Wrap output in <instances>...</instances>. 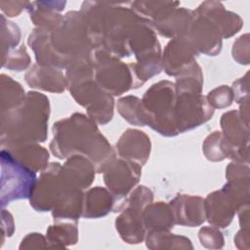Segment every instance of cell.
Returning <instances> with one entry per match:
<instances>
[{"mask_svg": "<svg viewBox=\"0 0 250 250\" xmlns=\"http://www.w3.org/2000/svg\"><path fill=\"white\" fill-rule=\"evenodd\" d=\"M175 225L198 227L206 220L204 199L189 194H177L170 202Z\"/></svg>", "mask_w": 250, "mask_h": 250, "instance_id": "obj_17", "label": "cell"}, {"mask_svg": "<svg viewBox=\"0 0 250 250\" xmlns=\"http://www.w3.org/2000/svg\"><path fill=\"white\" fill-rule=\"evenodd\" d=\"M49 247L47 238L41 233L32 232L28 233L20 245V249H34V248H47Z\"/></svg>", "mask_w": 250, "mask_h": 250, "instance_id": "obj_43", "label": "cell"}, {"mask_svg": "<svg viewBox=\"0 0 250 250\" xmlns=\"http://www.w3.org/2000/svg\"><path fill=\"white\" fill-rule=\"evenodd\" d=\"M198 238L202 246L209 249H220L224 246V237L217 227H202L198 231Z\"/></svg>", "mask_w": 250, "mask_h": 250, "instance_id": "obj_39", "label": "cell"}, {"mask_svg": "<svg viewBox=\"0 0 250 250\" xmlns=\"http://www.w3.org/2000/svg\"><path fill=\"white\" fill-rule=\"evenodd\" d=\"M152 200L153 192L146 186H139L129 193L115 220V229L122 240L129 244L143 242L146 235L143 211Z\"/></svg>", "mask_w": 250, "mask_h": 250, "instance_id": "obj_9", "label": "cell"}, {"mask_svg": "<svg viewBox=\"0 0 250 250\" xmlns=\"http://www.w3.org/2000/svg\"><path fill=\"white\" fill-rule=\"evenodd\" d=\"M65 4V1H33L28 3L26 10L37 28L52 32L63 21L60 12L64 9Z\"/></svg>", "mask_w": 250, "mask_h": 250, "instance_id": "obj_21", "label": "cell"}, {"mask_svg": "<svg viewBox=\"0 0 250 250\" xmlns=\"http://www.w3.org/2000/svg\"><path fill=\"white\" fill-rule=\"evenodd\" d=\"M249 180L228 181L204 199L206 220L214 227L227 228L238 208L249 203Z\"/></svg>", "mask_w": 250, "mask_h": 250, "instance_id": "obj_6", "label": "cell"}, {"mask_svg": "<svg viewBox=\"0 0 250 250\" xmlns=\"http://www.w3.org/2000/svg\"><path fill=\"white\" fill-rule=\"evenodd\" d=\"M194 10L177 7L170 11L163 19L152 22V25L160 35L168 38L186 36L194 18Z\"/></svg>", "mask_w": 250, "mask_h": 250, "instance_id": "obj_23", "label": "cell"}, {"mask_svg": "<svg viewBox=\"0 0 250 250\" xmlns=\"http://www.w3.org/2000/svg\"><path fill=\"white\" fill-rule=\"evenodd\" d=\"M50 33L51 32L35 27L28 36L27 43L35 55L36 63L42 66H51L58 69L65 68L62 62L52 49Z\"/></svg>", "mask_w": 250, "mask_h": 250, "instance_id": "obj_25", "label": "cell"}, {"mask_svg": "<svg viewBox=\"0 0 250 250\" xmlns=\"http://www.w3.org/2000/svg\"><path fill=\"white\" fill-rule=\"evenodd\" d=\"M151 143L149 137L138 129H127L116 143V154L119 158L145 165L149 158Z\"/></svg>", "mask_w": 250, "mask_h": 250, "instance_id": "obj_19", "label": "cell"}, {"mask_svg": "<svg viewBox=\"0 0 250 250\" xmlns=\"http://www.w3.org/2000/svg\"><path fill=\"white\" fill-rule=\"evenodd\" d=\"M213 114L214 108L202 94L177 93L175 119L179 134L199 127L210 120Z\"/></svg>", "mask_w": 250, "mask_h": 250, "instance_id": "obj_13", "label": "cell"}, {"mask_svg": "<svg viewBox=\"0 0 250 250\" xmlns=\"http://www.w3.org/2000/svg\"><path fill=\"white\" fill-rule=\"evenodd\" d=\"M24 80L31 88L52 93H62L67 88L65 75L61 69L37 63L29 67Z\"/></svg>", "mask_w": 250, "mask_h": 250, "instance_id": "obj_22", "label": "cell"}, {"mask_svg": "<svg viewBox=\"0 0 250 250\" xmlns=\"http://www.w3.org/2000/svg\"><path fill=\"white\" fill-rule=\"evenodd\" d=\"M50 43L65 68L78 61L94 62L95 49L80 11H70L63 16L61 25L50 33Z\"/></svg>", "mask_w": 250, "mask_h": 250, "instance_id": "obj_4", "label": "cell"}, {"mask_svg": "<svg viewBox=\"0 0 250 250\" xmlns=\"http://www.w3.org/2000/svg\"><path fill=\"white\" fill-rule=\"evenodd\" d=\"M176 100L177 93L173 82L161 80L152 84L141 100L146 126L164 137L177 136L179 132L175 119Z\"/></svg>", "mask_w": 250, "mask_h": 250, "instance_id": "obj_5", "label": "cell"}, {"mask_svg": "<svg viewBox=\"0 0 250 250\" xmlns=\"http://www.w3.org/2000/svg\"><path fill=\"white\" fill-rule=\"evenodd\" d=\"M116 205L113 194L102 187L88 188L83 194V207L81 217L86 219H97L114 212Z\"/></svg>", "mask_w": 250, "mask_h": 250, "instance_id": "obj_24", "label": "cell"}, {"mask_svg": "<svg viewBox=\"0 0 250 250\" xmlns=\"http://www.w3.org/2000/svg\"><path fill=\"white\" fill-rule=\"evenodd\" d=\"M220 123L227 145L228 158L248 164L249 124L241 118L238 110L225 112L221 117Z\"/></svg>", "mask_w": 250, "mask_h": 250, "instance_id": "obj_14", "label": "cell"}, {"mask_svg": "<svg viewBox=\"0 0 250 250\" xmlns=\"http://www.w3.org/2000/svg\"><path fill=\"white\" fill-rule=\"evenodd\" d=\"M28 3V1H1L0 9L8 18H14L27 9Z\"/></svg>", "mask_w": 250, "mask_h": 250, "instance_id": "obj_44", "label": "cell"}, {"mask_svg": "<svg viewBox=\"0 0 250 250\" xmlns=\"http://www.w3.org/2000/svg\"><path fill=\"white\" fill-rule=\"evenodd\" d=\"M6 149L34 172H42L49 165L48 150L37 143L14 146Z\"/></svg>", "mask_w": 250, "mask_h": 250, "instance_id": "obj_27", "label": "cell"}, {"mask_svg": "<svg viewBox=\"0 0 250 250\" xmlns=\"http://www.w3.org/2000/svg\"><path fill=\"white\" fill-rule=\"evenodd\" d=\"M1 191L0 203L4 208L18 199L31 196L36 184V172L19 161L6 148L1 149Z\"/></svg>", "mask_w": 250, "mask_h": 250, "instance_id": "obj_8", "label": "cell"}, {"mask_svg": "<svg viewBox=\"0 0 250 250\" xmlns=\"http://www.w3.org/2000/svg\"><path fill=\"white\" fill-rule=\"evenodd\" d=\"M61 164L52 162L44 169L36 181L31 196L30 206L38 212L52 211L62 196L72 188H67L60 176Z\"/></svg>", "mask_w": 250, "mask_h": 250, "instance_id": "obj_12", "label": "cell"}, {"mask_svg": "<svg viewBox=\"0 0 250 250\" xmlns=\"http://www.w3.org/2000/svg\"><path fill=\"white\" fill-rule=\"evenodd\" d=\"M130 7L140 16L155 22L163 19L170 11L180 6V2L171 1H134Z\"/></svg>", "mask_w": 250, "mask_h": 250, "instance_id": "obj_32", "label": "cell"}, {"mask_svg": "<svg viewBox=\"0 0 250 250\" xmlns=\"http://www.w3.org/2000/svg\"><path fill=\"white\" fill-rule=\"evenodd\" d=\"M232 58L240 64L249 63V34H243L238 37L232 45Z\"/></svg>", "mask_w": 250, "mask_h": 250, "instance_id": "obj_40", "label": "cell"}, {"mask_svg": "<svg viewBox=\"0 0 250 250\" xmlns=\"http://www.w3.org/2000/svg\"><path fill=\"white\" fill-rule=\"evenodd\" d=\"M46 238L49 247L64 248L73 245L78 240L77 223L69 221L55 222L47 229Z\"/></svg>", "mask_w": 250, "mask_h": 250, "instance_id": "obj_29", "label": "cell"}, {"mask_svg": "<svg viewBox=\"0 0 250 250\" xmlns=\"http://www.w3.org/2000/svg\"><path fill=\"white\" fill-rule=\"evenodd\" d=\"M202 150L205 157L210 161H222L228 158L226 142L222 132L215 131L203 142Z\"/></svg>", "mask_w": 250, "mask_h": 250, "instance_id": "obj_35", "label": "cell"}, {"mask_svg": "<svg viewBox=\"0 0 250 250\" xmlns=\"http://www.w3.org/2000/svg\"><path fill=\"white\" fill-rule=\"evenodd\" d=\"M226 178L228 181L249 179V166L246 163L232 161L226 168Z\"/></svg>", "mask_w": 250, "mask_h": 250, "instance_id": "obj_41", "label": "cell"}, {"mask_svg": "<svg viewBox=\"0 0 250 250\" xmlns=\"http://www.w3.org/2000/svg\"><path fill=\"white\" fill-rule=\"evenodd\" d=\"M94 78L112 97L138 88L131 63L123 62L104 50L94 52Z\"/></svg>", "mask_w": 250, "mask_h": 250, "instance_id": "obj_7", "label": "cell"}, {"mask_svg": "<svg viewBox=\"0 0 250 250\" xmlns=\"http://www.w3.org/2000/svg\"><path fill=\"white\" fill-rule=\"evenodd\" d=\"M83 194V190L80 189H71L67 191L52 210L54 221H69L77 223L82 215Z\"/></svg>", "mask_w": 250, "mask_h": 250, "instance_id": "obj_28", "label": "cell"}, {"mask_svg": "<svg viewBox=\"0 0 250 250\" xmlns=\"http://www.w3.org/2000/svg\"><path fill=\"white\" fill-rule=\"evenodd\" d=\"M206 100L210 106L215 109L229 106L232 104L234 97L230 87L222 85L210 91L206 96Z\"/></svg>", "mask_w": 250, "mask_h": 250, "instance_id": "obj_38", "label": "cell"}, {"mask_svg": "<svg viewBox=\"0 0 250 250\" xmlns=\"http://www.w3.org/2000/svg\"><path fill=\"white\" fill-rule=\"evenodd\" d=\"M198 55L187 36L173 38L168 42L161 56L162 69L168 75L176 77L195 62Z\"/></svg>", "mask_w": 250, "mask_h": 250, "instance_id": "obj_16", "label": "cell"}, {"mask_svg": "<svg viewBox=\"0 0 250 250\" xmlns=\"http://www.w3.org/2000/svg\"><path fill=\"white\" fill-rule=\"evenodd\" d=\"M198 15L210 19L219 28L222 38H229L243 26V21L236 13L226 10L219 1H204L195 10Z\"/></svg>", "mask_w": 250, "mask_h": 250, "instance_id": "obj_20", "label": "cell"}, {"mask_svg": "<svg viewBox=\"0 0 250 250\" xmlns=\"http://www.w3.org/2000/svg\"><path fill=\"white\" fill-rule=\"evenodd\" d=\"M52 131L49 146L60 159L83 155L92 161L97 173H103L116 158V150L100 132L97 123L83 113L75 112L57 121Z\"/></svg>", "mask_w": 250, "mask_h": 250, "instance_id": "obj_2", "label": "cell"}, {"mask_svg": "<svg viewBox=\"0 0 250 250\" xmlns=\"http://www.w3.org/2000/svg\"><path fill=\"white\" fill-rule=\"evenodd\" d=\"M195 15L187 37L191 42L198 54L202 53L207 56H216L222 49V35L218 26L208 18Z\"/></svg>", "mask_w": 250, "mask_h": 250, "instance_id": "obj_15", "label": "cell"}, {"mask_svg": "<svg viewBox=\"0 0 250 250\" xmlns=\"http://www.w3.org/2000/svg\"><path fill=\"white\" fill-rule=\"evenodd\" d=\"M26 94L21 85L12 77L1 74L0 76V110L1 113L9 111L20 105Z\"/></svg>", "mask_w": 250, "mask_h": 250, "instance_id": "obj_31", "label": "cell"}, {"mask_svg": "<svg viewBox=\"0 0 250 250\" xmlns=\"http://www.w3.org/2000/svg\"><path fill=\"white\" fill-rule=\"evenodd\" d=\"M146 244L149 249H192L191 241L182 235L173 234L170 230L148 231Z\"/></svg>", "mask_w": 250, "mask_h": 250, "instance_id": "obj_30", "label": "cell"}, {"mask_svg": "<svg viewBox=\"0 0 250 250\" xmlns=\"http://www.w3.org/2000/svg\"><path fill=\"white\" fill-rule=\"evenodd\" d=\"M146 233L153 230H171L175 220L169 203L158 201L149 203L143 211Z\"/></svg>", "mask_w": 250, "mask_h": 250, "instance_id": "obj_26", "label": "cell"}, {"mask_svg": "<svg viewBox=\"0 0 250 250\" xmlns=\"http://www.w3.org/2000/svg\"><path fill=\"white\" fill-rule=\"evenodd\" d=\"M80 12L95 50H104L117 58L132 55L133 37L146 18L120 3L85 1Z\"/></svg>", "mask_w": 250, "mask_h": 250, "instance_id": "obj_1", "label": "cell"}, {"mask_svg": "<svg viewBox=\"0 0 250 250\" xmlns=\"http://www.w3.org/2000/svg\"><path fill=\"white\" fill-rule=\"evenodd\" d=\"M103 173L104 185L116 201L114 212H120L125 199L141 179L142 166L133 161L115 158Z\"/></svg>", "mask_w": 250, "mask_h": 250, "instance_id": "obj_11", "label": "cell"}, {"mask_svg": "<svg viewBox=\"0 0 250 250\" xmlns=\"http://www.w3.org/2000/svg\"><path fill=\"white\" fill-rule=\"evenodd\" d=\"M249 229H240V230L234 236V242L237 248L239 249H248L249 248Z\"/></svg>", "mask_w": 250, "mask_h": 250, "instance_id": "obj_46", "label": "cell"}, {"mask_svg": "<svg viewBox=\"0 0 250 250\" xmlns=\"http://www.w3.org/2000/svg\"><path fill=\"white\" fill-rule=\"evenodd\" d=\"M249 81H248V72L241 78L237 79L232 83V93L234 100L237 104H241L243 101L249 98Z\"/></svg>", "mask_w": 250, "mask_h": 250, "instance_id": "obj_42", "label": "cell"}, {"mask_svg": "<svg viewBox=\"0 0 250 250\" xmlns=\"http://www.w3.org/2000/svg\"><path fill=\"white\" fill-rule=\"evenodd\" d=\"M239 216V224L242 229H249V203L240 206L237 210Z\"/></svg>", "mask_w": 250, "mask_h": 250, "instance_id": "obj_47", "label": "cell"}, {"mask_svg": "<svg viewBox=\"0 0 250 250\" xmlns=\"http://www.w3.org/2000/svg\"><path fill=\"white\" fill-rule=\"evenodd\" d=\"M30 64V57L26 52L25 46L22 44L19 48L10 51L2 58V66L14 71H22Z\"/></svg>", "mask_w": 250, "mask_h": 250, "instance_id": "obj_37", "label": "cell"}, {"mask_svg": "<svg viewBox=\"0 0 250 250\" xmlns=\"http://www.w3.org/2000/svg\"><path fill=\"white\" fill-rule=\"evenodd\" d=\"M1 216H2V232H3L2 241H4L5 235L11 236L13 234L15 229V225H14V219L12 214L9 211L5 210L4 208H2Z\"/></svg>", "mask_w": 250, "mask_h": 250, "instance_id": "obj_45", "label": "cell"}, {"mask_svg": "<svg viewBox=\"0 0 250 250\" xmlns=\"http://www.w3.org/2000/svg\"><path fill=\"white\" fill-rule=\"evenodd\" d=\"M49 116L50 102L47 96L36 91L27 92L20 105L1 113L2 148L45 142Z\"/></svg>", "mask_w": 250, "mask_h": 250, "instance_id": "obj_3", "label": "cell"}, {"mask_svg": "<svg viewBox=\"0 0 250 250\" xmlns=\"http://www.w3.org/2000/svg\"><path fill=\"white\" fill-rule=\"evenodd\" d=\"M174 84L177 93L201 94L203 74L199 64L195 62L188 68L177 75Z\"/></svg>", "mask_w": 250, "mask_h": 250, "instance_id": "obj_33", "label": "cell"}, {"mask_svg": "<svg viewBox=\"0 0 250 250\" xmlns=\"http://www.w3.org/2000/svg\"><path fill=\"white\" fill-rule=\"evenodd\" d=\"M116 106L119 114L127 122L136 126H146L143 118L141 99L132 95L125 96L117 101Z\"/></svg>", "mask_w": 250, "mask_h": 250, "instance_id": "obj_34", "label": "cell"}, {"mask_svg": "<svg viewBox=\"0 0 250 250\" xmlns=\"http://www.w3.org/2000/svg\"><path fill=\"white\" fill-rule=\"evenodd\" d=\"M77 104L87 109L88 116L99 125H105L113 117V97L104 92L94 77H86L67 85Z\"/></svg>", "mask_w": 250, "mask_h": 250, "instance_id": "obj_10", "label": "cell"}, {"mask_svg": "<svg viewBox=\"0 0 250 250\" xmlns=\"http://www.w3.org/2000/svg\"><path fill=\"white\" fill-rule=\"evenodd\" d=\"M1 23V50L2 58L10 51L16 49L21 41V29L13 21L7 20L4 15L0 16Z\"/></svg>", "mask_w": 250, "mask_h": 250, "instance_id": "obj_36", "label": "cell"}, {"mask_svg": "<svg viewBox=\"0 0 250 250\" xmlns=\"http://www.w3.org/2000/svg\"><path fill=\"white\" fill-rule=\"evenodd\" d=\"M97 173L92 161L83 155H72L61 166L60 176L64 185L72 189H87Z\"/></svg>", "mask_w": 250, "mask_h": 250, "instance_id": "obj_18", "label": "cell"}]
</instances>
